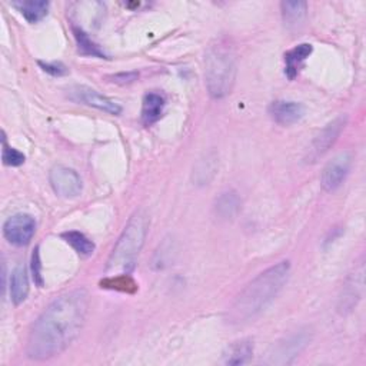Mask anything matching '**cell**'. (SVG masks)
<instances>
[{"mask_svg":"<svg viewBox=\"0 0 366 366\" xmlns=\"http://www.w3.org/2000/svg\"><path fill=\"white\" fill-rule=\"evenodd\" d=\"M269 115L278 125L290 126L303 118L305 108L299 102L276 101L270 103Z\"/></svg>","mask_w":366,"mask_h":366,"instance_id":"11","label":"cell"},{"mask_svg":"<svg viewBox=\"0 0 366 366\" xmlns=\"http://www.w3.org/2000/svg\"><path fill=\"white\" fill-rule=\"evenodd\" d=\"M310 337L306 332H299L298 335H292L283 343H279L275 355H270L272 363H290L293 357L299 355V352L309 343Z\"/></svg>","mask_w":366,"mask_h":366,"instance_id":"12","label":"cell"},{"mask_svg":"<svg viewBox=\"0 0 366 366\" xmlns=\"http://www.w3.org/2000/svg\"><path fill=\"white\" fill-rule=\"evenodd\" d=\"M39 65H41V68H42L46 73H49V75H52V76H63V75L68 73L66 66L62 65V63H58V62H54V63L39 62Z\"/></svg>","mask_w":366,"mask_h":366,"instance_id":"26","label":"cell"},{"mask_svg":"<svg viewBox=\"0 0 366 366\" xmlns=\"http://www.w3.org/2000/svg\"><path fill=\"white\" fill-rule=\"evenodd\" d=\"M139 78L138 72H128V73H118L113 76H109V79H112V82L119 83V85H126V83H132Z\"/></svg>","mask_w":366,"mask_h":366,"instance_id":"27","label":"cell"},{"mask_svg":"<svg viewBox=\"0 0 366 366\" xmlns=\"http://www.w3.org/2000/svg\"><path fill=\"white\" fill-rule=\"evenodd\" d=\"M2 161L6 166H21L25 163L26 158L22 152H19L18 149H14L11 146L6 145V142H4V151H2Z\"/></svg>","mask_w":366,"mask_h":366,"instance_id":"24","label":"cell"},{"mask_svg":"<svg viewBox=\"0 0 366 366\" xmlns=\"http://www.w3.org/2000/svg\"><path fill=\"white\" fill-rule=\"evenodd\" d=\"M312 52H313L312 45L302 44L285 54V75L290 81H293L298 76L300 68L303 66V62L312 55Z\"/></svg>","mask_w":366,"mask_h":366,"instance_id":"15","label":"cell"},{"mask_svg":"<svg viewBox=\"0 0 366 366\" xmlns=\"http://www.w3.org/2000/svg\"><path fill=\"white\" fill-rule=\"evenodd\" d=\"M346 121H347L346 116H337L317 133V136L310 143L307 153L305 156L306 163H315L335 145V142L337 141V138L340 136L342 131L346 126Z\"/></svg>","mask_w":366,"mask_h":366,"instance_id":"5","label":"cell"},{"mask_svg":"<svg viewBox=\"0 0 366 366\" xmlns=\"http://www.w3.org/2000/svg\"><path fill=\"white\" fill-rule=\"evenodd\" d=\"M89 310V293L71 290L56 298L34 323L26 353L34 360H46L65 352L81 335Z\"/></svg>","mask_w":366,"mask_h":366,"instance_id":"1","label":"cell"},{"mask_svg":"<svg viewBox=\"0 0 366 366\" xmlns=\"http://www.w3.org/2000/svg\"><path fill=\"white\" fill-rule=\"evenodd\" d=\"M253 355V342L250 339H242L233 342L225 352V363L230 366H239L249 362Z\"/></svg>","mask_w":366,"mask_h":366,"instance_id":"18","label":"cell"},{"mask_svg":"<svg viewBox=\"0 0 366 366\" xmlns=\"http://www.w3.org/2000/svg\"><path fill=\"white\" fill-rule=\"evenodd\" d=\"M363 285H365V265L359 263L357 268H355L353 273L347 278L342 293L339 296V305L337 309L340 313L350 312L356 303L360 300L363 293Z\"/></svg>","mask_w":366,"mask_h":366,"instance_id":"9","label":"cell"},{"mask_svg":"<svg viewBox=\"0 0 366 366\" xmlns=\"http://www.w3.org/2000/svg\"><path fill=\"white\" fill-rule=\"evenodd\" d=\"M73 35H75V39H76V44H78V48H79V52L83 54V55H88V56H93V58H106L103 51L89 38V35L81 29V28H76L73 26Z\"/></svg>","mask_w":366,"mask_h":366,"instance_id":"22","label":"cell"},{"mask_svg":"<svg viewBox=\"0 0 366 366\" xmlns=\"http://www.w3.org/2000/svg\"><path fill=\"white\" fill-rule=\"evenodd\" d=\"M36 232V220L26 213L11 216L4 225V235L6 240L15 246H26Z\"/></svg>","mask_w":366,"mask_h":366,"instance_id":"6","label":"cell"},{"mask_svg":"<svg viewBox=\"0 0 366 366\" xmlns=\"http://www.w3.org/2000/svg\"><path fill=\"white\" fill-rule=\"evenodd\" d=\"M14 6L19 9L29 24H36L48 15L51 5L45 0H28V2H15Z\"/></svg>","mask_w":366,"mask_h":366,"instance_id":"19","label":"cell"},{"mask_svg":"<svg viewBox=\"0 0 366 366\" xmlns=\"http://www.w3.org/2000/svg\"><path fill=\"white\" fill-rule=\"evenodd\" d=\"M49 181L55 193L62 198H76L82 192V179L79 173L72 168L63 165L52 168L49 173Z\"/></svg>","mask_w":366,"mask_h":366,"instance_id":"7","label":"cell"},{"mask_svg":"<svg viewBox=\"0 0 366 366\" xmlns=\"http://www.w3.org/2000/svg\"><path fill=\"white\" fill-rule=\"evenodd\" d=\"M29 295L28 269L24 263L18 265L11 276V299L15 305H21Z\"/></svg>","mask_w":366,"mask_h":366,"instance_id":"16","label":"cell"},{"mask_svg":"<svg viewBox=\"0 0 366 366\" xmlns=\"http://www.w3.org/2000/svg\"><path fill=\"white\" fill-rule=\"evenodd\" d=\"M280 9L285 25L298 26L306 16L307 5L305 2H282Z\"/></svg>","mask_w":366,"mask_h":366,"instance_id":"21","label":"cell"},{"mask_svg":"<svg viewBox=\"0 0 366 366\" xmlns=\"http://www.w3.org/2000/svg\"><path fill=\"white\" fill-rule=\"evenodd\" d=\"M71 99L79 103H85L88 106L96 108L99 111H103L109 115H121L122 108L115 101L109 99L108 96L101 95L98 91L86 88V86H76L69 93Z\"/></svg>","mask_w":366,"mask_h":366,"instance_id":"10","label":"cell"},{"mask_svg":"<svg viewBox=\"0 0 366 366\" xmlns=\"http://www.w3.org/2000/svg\"><path fill=\"white\" fill-rule=\"evenodd\" d=\"M206 88L213 99L226 98L236 81V59L233 54L222 46L209 49L205 62Z\"/></svg>","mask_w":366,"mask_h":366,"instance_id":"4","label":"cell"},{"mask_svg":"<svg viewBox=\"0 0 366 366\" xmlns=\"http://www.w3.org/2000/svg\"><path fill=\"white\" fill-rule=\"evenodd\" d=\"M218 155L215 152H210L205 155L202 159L198 161V163L193 168L192 181L196 186H205L209 185L210 181L215 178L218 171Z\"/></svg>","mask_w":366,"mask_h":366,"instance_id":"14","label":"cell"},{"mask_svg":"<svg viewBox=\"0 0 366 366\" xmlns=\"http://www.w3.org/2000/svg\"><path fill=\"white\" fill-rule=\"evenodd\" d=\"M165 98L159 93H146L142 102V122L145 126L155 125L163 115Z\"/></svg>","mask_w":366,"mask_h":366,"instance_id":"17","label":"cell"},{"mask_svg":"<svg viewBox=\"0 0 366 366\" xmlns=\"http://www.w3.org/2000/svg\"><path fill=\"white\" fill-rule=\"evenodd\" d=\"M32 276H34L35 283L39 288H44V276H42V263H41L39 246L34 250V255H32Z\"/></svg>","mask_w":366,"mask_h":366,"instance_id":"25","label":"cell"},{"mask_svg":"<svg viewBox=\"0 0 366 366\" xmlns=\"http://www.w3.org/2000/svg\"><path fill=\"white\" fill-rule=\"evenodd\" d=\"M290 262L282 260L250 280L228 312L229 323L240 325L259 316L279 295L289 279Z\"/></svg>","mask_w":366,"mask_h":366,"instance_id":"2","label":"cell"},{"mask_svg":"<svg viewBox=\"0 0 366 366\" xmlns=\"http://www.w3.org/2000/svg\"><path fill=\"white\" fill-rule=\"evenodd\" d=\"M352 166V153L342 152L336 155L323 169L320 185L326 192H333L345 182Z\"/></svg>","mask_w":366,"mask_h":366,"instance_id":"8","label":"cell"},{"mask_svg":"<svg viewBox=\"0 0 366 366\" xmlns=\"http://www.w3.org/2000/svg\"><path fill=\"white\" fill-rule=\"evenodd\" d=\"M149 230V215L139 209L129 219L106 265L108 276L129 275L135 268L136 258L142 250Z\"/></svg>","mask_w":366,"mask_h":366,"instance_id":"3","label":"cell"},{"mask_svg":"<svg viewBox=\"0 0 366 366\" xmlns=\"http://www.w3.org/2000/svg\"><path fill=\"white\" fill-rule=\"evenodd\" d=\"M102 288H111L122 292H135L138 289V285L129 275H119V276H108L105 280H102Z\"/></svg>","mask_w":366,"mask_h":366,"instance_id":"23","label":"cell"},{"mask_svg":"<svg viewBox=\"0 0 366 366\" xmlns=\"http://www.w3.org/2000/svg\"><path fill=\"white\" fill-rule=\"evenodd\" d=\"M62 238L81 255V256H92L96 246L95 243L82 232L78 230H71V232H65L62 235Z\"/></svg>","mask_w":366,"mask_h":366,"instance_id":"20","label":"cell"},{"mask_svg":"<svg viewBox=\"0 0 366 366\" xmlns=\"http://www.w3.org/2000/svg\"><path fill=\"white\" fill-rule=\"evenodd\" d=\"M242 200L238 192L235 190H226L220 193L215 200V213L223 220H229L236 218V215L240 212Z\"/></svg>","mask_w":366,"mask_h":366,"instance_id":"13","label":"cell"}]
</instances>
